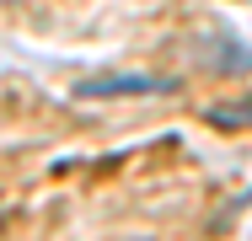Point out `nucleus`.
Masks as SVG:
<instances>
[{"instance_id":"f257e3e1","label":"nucleus","mask_w":252,"mask_h":241,"mask_svg":"<svg viewBox=\"0 0 252 241\" xmlns=\"http://www.w3.org/2000/svg\"><path fill=\"white\" fill-rule=\"evenodd\" d=\"M145 91H172V81L166 75H145V70H118V75L81 81V96H145Z\"/></svg>"},{"instance_id":"f03ea898","label":"nucleus","mask_w":252,"mask_h":241,"mask_svg":"<svg viewBox=\"0 0 252 241\" xmlns=\"http://www.w3.org/2000/svg\"><path fill=\"white\" fill-rule=\"evenodd\" d=\"M215 129H252V96L247 102H220V107H209L204 113Z\"/></svg>"}]
</instances>
